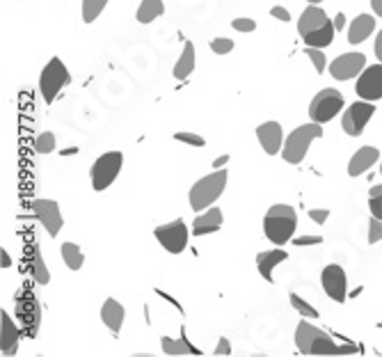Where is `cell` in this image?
<instances>
[{"label":"cell","mask_w":382,"mask_h":357,"mask_svg":"<svg viewBox=\"0 0 382 357\" xmlns=\"http://www.w3.org/2000/svg\"><path fill=\"white\" fill-rule=\"evenodd\" d=\"M298 32L307 46L325 48L334 41L336 28H334V21L327 19L325 10H320L318 5H309L298 21Z\"/></svg>","instance_id":"6da1fadb"},{"label":"cell","mask_w":382,"mask_h":357,"mask_svg":"<svg viewBox=\"0 0 382 357\" xmlns=\"http://www.w3.org/2000/svg\"><path fill=\"white\" fill-rule=\"evenodd\" d=\"M298 227V213L289 204H275L268 208V213L264 217V231L271 243L275 245H284L289 243Z\"/></svg>","instance_id":"7a4b0ae2"},{"label":"cell","mask_w":382,"mask_h":357,"mask_svg":"<svg viewBox=\"0 0 382 357\" xmlns=\"http://www.w3.org/2000/svg\"><path fill=\"white\" fill-rule=\"evenodd\" d=\"M224 188H227V172L224 170L211 172L208 177L199 179L188 193L193 211H206V208H211L215 199L224 193Z\"/></svg>","instance_id":"3957f363"},{"label":"cell","mask_w":382,"mask_h":357,"mask_svg":"<svg viewBox=\"0 0 382 357\" xmlns=\"http://www.w3.org/2000/svg\"><path fill=\"white\" fill-rule=\"evenodd\" d=\"M323 135V124H316V121H311V124H302L293 130V133L286 137L284 142V149H282V156L286 163L291 165H298L305 161V156L309 151V147L314 140Z\"/></svg>","instance_id":"277c9868"},{"label":"cell","mask_w":382,"mask_h":357,"mask_svg":"<svg viewBox=\"0 0 382 357\" xmlns=\"http://www.w3.org/2000/svg\"><path fill=\"white\" fill-rule=\"evenodd\" d=\"M341 110H343V94L334 90V87L320 90L309 103V117L311 121H316V124H327V121H332Z\"/></svg>","instance_id":"5b68a950"},{"label":"cell","mask_w":382,"mask_h":357,"mask_svg":"<svg viewBox=\"0 0 382 357\" xmlns=\"http://www.w3.org/2000/svg\"><path fill=\"white\" fill-rule=\"evenodd\" d=\"M71 83V76H69V69L64 67V62L60 58H53L50 62L41 69L39 76V92L44 97L46 103H53L55 97L60 94L64 85Z\"/></svg>","instance_id":"8992f818"},{"label":"cell","mask_w":382,"mask_h":357,"mask_svg":"<svg viewBox=\"0 0 382 357\" xmlns=\"http://www.w3.org/2000/svg\"><path fill=\"white\" fill-rule=\"evenodd\" d=\"M121 165H124V154H121V151H108V154L99 156V159L94 161L92 172H90L92 188L97 190V193L110 188L112 181L119 177Z\"/></svg>","instance_id":"52a82bcc"},{"label":"cell","mask_w":382,"mask_h":357,"mask_svg":"<svg viewBox=\"0 0 382 357\" xmlns=\"http://www.w3.org/2000/svg\"><path fill=\"white\" fill-rule=\"evenodd\" d=\"M154 236L158 238L161 245L172 252V255H181L188 248V227L184 220H175L170 224H161V227L154 229Z\"/></svg>","instance_id":"ba28073f"},{"label":"cell","mask_w":382,"mask_h":357,"mask_svg":"<svg viewBox=\"0 0 382 357\" xmlns=\"http://www.w3.org/2000/svg\"><path fill=\"white\" fill-rule=\"evenodd\" d=\"M373 115H376V106H373V101H355L353 106L346 108L341 126L350 137H357V135H362L364 126L369 124Z\"/></svg>","instance_id":"9c48e42d"},{"label":"cell","mask_w":382,"mask_h":357,"mask_svg":"<svg viewBox=\"0 0 382 357\" xmlns=\"http://www.w3.org/2000/svg\"><path fill=\"white\" fill-rule=\"evenodd\" d=\"M355 92H357V97L364 101L382 99V65H373V67L364 69V72L357 76Z\"/></svg>","instance_id":"30bf717a"},{"label":"cell","mask_w":382,"mask_h":357,"mask_svg":"<svg viewBox=\"0 0 382 357\" xmlns=\"http://www.w3.org/2000/svg\"><path fill=\"white\" fill-rule=\"evenodd\" d=\"M32 211L37 215L41 227H44L50 236H57L60 229H62V213H60L57 202H53V199H34Z\"/></svg>","instance_id":"8fae6325"},{"label":"cell","mask_w":382,"mask_h":357,"mask_svg":"<svg viewBox=\"0 0 382 357\" xmlns=\"http://www.w3.org/2000/svg\"><path fill=\"white\" fill-rule=\"evenodd\" d=\"M364 69H367V58L362 53H343L329 65V76L336 81H350V78L360 76Z\"/></svg>","instance_id":"7c38bea8"},{"label":"cell","mask_w":382,"mask_h":357,"mask_svg":"<svg viewBox=\"0 0 382 357\" xmlns=\"http://www.w3.org/2000/svg\"><path fill=\"white\" fill-rule=\"evenodd\" d=\"M320 280H323L325 293L334 302H343L346 300V291H348V280H346V271H343L341 266H339V264L325 266V271H323V275H320Z\"/></svg>","instance_id":"4fadbf2b"},{"label":"cell","mask_w":382,"mask_h":357,"mask_svg":"<svg viewBox=\"0 0 382 357\" xmlns=\"http://www.w3.org/2000/svg\"><path fill=\"white\" fill-rule=\"evenodd\" d=\"M16 316H19L23 330L28 332V337H34L37 332V325H39V307H37V300L32 298V293H19L16 298Z\"/></svg>","instance_id":"5bb4252c"},{"label":"cell","mask_w":382,"mask_h":357,"mask_svg":"<svg viewBox=\"0 0 382 357\" xmlns=\"http://www.w3.org/2000/svg\"><path fill=\"white\" fill-rule=\"evenodd\" d=\"M257 137H259V144L268 156H275L282 151V142H284V135H282V126L277 121H266L257 128Z\"/></svg>","instance_id":"9a60e30c"},{"label":"cell","mask_w":382,"mask_h":357,"mask_svg":"<svg viewBox=\"0 0 382 357\" xmlns=\"http://www.w3.org/2000/svg\"><path fill=\"white\" fill-rule=\"evenodd\" d=\"M222 227V211L220 208H206L202 215L195 217L193 222V236H208Z\"/></svg>","instance_id":"2e32d148"},{"label":"cell","mask_w":382,"mask_h":357,"mask_svg":"<svg viewBox=\"0 0 382 357\" xmlns=\"http://www.w3.org/2000/svg\"><path fill=\"white\" fill-rule=\"evenodd\" d=\"M378 159H380V151L376 147H362V149L355 151V156L348 163V174L350 177H360V174L371 170L373 165L378 163Z\"/></svg>","instance_id":"e0dca14e"},{"label":"cell","mask_w":382,"mask_h":357,"mask_svg":"<svg viewBox=\"0 0 382 357\" xmlns=\"http://www.w3.org/2000/svg\"><path fill=\"white\" fill-rule=\"evenodd\" d=\"M0 325H3V337H0V348H3V355H16V348H19V330H16L14 321L10 314L3 309L0 311Z\"/></svg>","instance_id":"ac0fdd59"},{"label":"cell","mask_w":382,"mask_h":357,"mask_svg":"<svg viewBox=\"0 0 382 357\" xmlns=\"http://www.w3.org/2000/svg\"><path fill=\"white\" fill-rule=\"evenodd\" d=\"M286 261V252L284 250H268V252H259L257 255V268L266 282H273V271L277 266Z\"/></svg>","instance_id":"d6986e66"},{"label":"cell","mask_w":382,"mask_h":357,"mask_svg":"<svg viewBox=\"0 0 382 357\" xmlns=\"http://www.w3.org/2000/svg\"><path fill=\"white\" fill-rule=\"evenodd\" d=\"M124 316H126V311H124V307H121V304L115 298H108L106 302H103V307H101V321L115 335L121 332V325H124Z\"/></svg>","instance_id":"ffe728a7"},{"label":"cell","mask_w":382,"mask_h":357,"mask_svg":"<svg viewBox=\"0 0 382 357\" xmlns=\"http://www.w3.org/2000/svg\"><path fill=\"white\" fill-rule=\"evenodd\" d=\"M320 335H325L323 330L314 328L307 321H300L298 328H295V346H298V351L302 355H311V346H314V342Z\"/></svg>","instance_id":"44dd1931"},{"label":"cell","mask_w":382,"mask_h":357,"mask_svg":"<svg viewBox=\"0 0 382 357\" xmlns=\"http://www.w3.org/2000/svg\"><path fill=\"white\" fill-rule=\"evenodd\" d=\"M373 30H376V19L371 14H360L355 16L348 30V41L350 43H362L364 39H369Z\"/></svg>","instance_id":"7402d4cb"},{"label":"cell","mask_w":382,"mask_h":357,"mask_svg":"<svg viewBox=\"0 0 382 357\" xmlns=\"http://www.w3.org/2000/svg\"><path fill=\"white\" fill-rule=\"evenodd\" d=\"M195 72V46L193 41H186L184 46V53H181V58L177 60L175 65V78H179V81H184V78H188L190 74Z\"/></svg>","instance_id":"603a6c76"},{"label":"cell","mask_w":382,"mask_h":357,"mask_svg":"<svg viewBox=\"0 0 382 357\" xmlns=\"http://www.w3.org/2000/svg\"><path fill=\"white\" fill-rule=\"evenodd\" d=\"M161 346L165 355H202L197 351L195 346H190L188 337H179V339H170V337H163L161 339Z\"/></svg>","instance_id":"cb8c5ba5"},{"label":"cell","mask_w":382,"mask_h":357,"mask_svg":"<svg viewBox=\"0 0 382 357\" xmlns=\"http://www.w3.org/2000/svg\"><path fill=\"white\" fill-rule=\"evenodd\" d=\"M163 14H165L163 0H142L140 7H137V12H135V19H137V23L146 25V23L156 21Z\"/></svg>","instance_id":"d4e9b609"},{"label":"cell","mask_w":382,"mask_h":357,"mask_svg":"<svg viewBox=\"0 0 382 357\" xmlns=\"http://www.w3.org/2000/svg\"><path fill=\"white\" fill-rule=\"evenodd\" d=\"M30 261H32V275H34V280H37V284H48L50 273L46 268L44 257H41V252H39V245L30 248Z\"/></svg>","instance_id":"484cf974"},{"label":"cell","mask_w":382,"mask_h":357,"mask_svg":"<svg viewBox=\"0 0 382 357\" xmlns=\"http://www.w3.org/2000/svg\"><path fill=\"white\" fill-rule=\"evenodd\" d=\"M62 259H64V264L71 268V271H81L83 268V252L81 248L76 245V243H62Z\"/></svg>","instance_id":"4316f807"},{"label":"cell","mask_w":382,"mask_h":357,"mask_svg":"<svg viewBox=\"0 0 382 357\" xmlns=\"http://www.w3.org/2000/svg\"><path fill=\"white\" fill-rule=\"evenodd\" d=\"M108 0H83V21L94 23L101 16V12L106 10Z\"/></svg>","instance_id":"83f0119b"},{"label":"cell","mask_w":382,"mask_h":357,"mask_svg":"<svg viewBox=\"0 0 382 357\" xmlns=\"http://www.w3.org/2000/svg\"><path fill=\"white\" fill-rule=\"evenodd\" d=\"M311 355H339V346L329 335H320L311 346Z\"/></svg>","instance_id":"f1b7e54d"},{"label":"cell","mask_w":382,"mask_h":357,"mask_svg":"<svg viewBox=\"0 0 382 357\" xmlns=\"http://www.w3.org/2000/svg\"><path fill=\"white\" fill-rule=\"evenodd\" d=\"M289 298H291L293 309L298 311L300 316H305V318H316V316H318V311H316L314 307H311V304H309L307 300H302L298 293H291Z\"/></svg>","instance_id":"f546056e"},{"label":"cell","mask_w":382,"mask_h":357,"mask_svg":"<svg viewBox=\"0 0 382 357\" xmlns=\"http://www.w3.org/2000/svg\"><path fill=\"white\" fill-rule=\"evenodd\" d=\"M34 149L37 154H50L55 149V133H50V130H44V133H39L37 142H34Z\"/></svg>","instance_id":"4dcf8cb0"},{"label":"cell","mask_w":382,"mask_h":357,"mask_svg":"<svg viewBox=\"0 0 382 357\" xmlns=\"http://www.w3.org/2000/svg\"><path fill=\"white\" fill-rule=\"evenodd\" d=\"M369 208H371V215H376L382 220V186L371 188L369 193Z\"/></svg>","instance_id":"1f68e13d"},{"label":"cell","mask_w":382,"mask_h":357,"mask_svg":"<svg viewBox=\"0 0 382 357\" xmlns=\"http://www.w3.org/2000/svg\"><path fill=\"white\" fill-rule=\"evenodd\" d=\"M307 58L311 60V65H314L316 74H323L325 72V53L323 48H314V46H307Z\"/></svg>","instance_id":"d6a6232c"},{"label":"cell","mask_w":382,"mask_h":357,"mask_svg":"<svg viewBox=\"0 0 382 357\" xmlns=\"http://www.w3.org/2000/svg\"><path fill=\"white\" fill-rule=\"evenodd\" d=\"M211 50H213L215 55H227V53H231V50H233V41L227 39V37H215L211 41Z\"/></svg>","instance_id":"836d02e7"},{"label":"cell","mask_w":382,"mask_h":357,"mask_svg":"<svg viewBox=\"0 0 382 357\" xmlns=\"http://www.w3.org/2000/svg\"><path fill=\"white\" fill-rule=\"evenodd\" d=\"M175 140L179 142H186V144H193V147H204L206 140L202 135H197V133H188V130H179V133H175Z\"/></svg>","instance_id":"e575fe53"},{"label":"cell","mask_w":382,"mask_h":357,"mask_svg":"<svg viewBox=\"0 0 382 357\" xmlns=\"http://www.w3.org/2000/svg\"><path fill=\"white\" fill-rule=\"evenodd\" d=\"M380 241H382V220L373 215L371 222H369V243L371 245H376V243H380Z\"/></svg>","instance_id":"d590c367"},{"label":"cell","mask_w":382,"mask_h":357,"mask_svg":"<svg viewBox=\"0 0 382 357\" xmlns=\"http://www.w3.org/2000/svg\"><path fill=\"white\" fill-rule=\"evenodd\" d=\"M231 28L236 32H254L257 30V23L252 19H233L231 21Z\"/></svg>","instance_id":"8d00e7d4"},{"label":"cell","mask_w":382,"mask_h":357,"mask_svg":"<svg viewBox=\"0 0 382 357\" xmlns=\"http://www.w3.org/2000/svg\"><path fill=\"white\" fill-rule=\"evenodd\" d=\"M309 217H311V220H314L316 224H325V220L329 217V211H327V208H311V211H309Z\"/></svg>","instance_id":"74e56055"},{"label":"cell","mask_w":382,"mask_h":357,"mask_svg":"<svg viewBox=\"0 0 382 357\" xmlns=\"http://www.w3.org/2000/svg\"><path fill=\"white\" fill-rule=\"evenodd\" d=\"M293 243L298 248H307V245H320V243H323V238H320V236H298Z\"/></svg>","instance_id":"f35d334b"},{"label":"cell","mask_w":382,"mask_h":357,"mask_svg":"<svg viewBox=\"0 0 382 357\" xmlns=\"http://www.w3.org/2000/svg\"><path fill=\"white\" fill-rule=\"evenodd\" d=\"M213 355H231V344L227 337H220L218 346H215V353Z\"/></svg>","instance_id":"ab89813d"},{"label":"cell","mask_w":382,"mask_h":357,"mask_svg":"<svg viewBox=\"0 0 382 357\" xmlns=\"http://www.w3.org/2000/svg\"><path fill=\"white\" fill-rule=\"evenodd\" d=\"M271 14L275 16V19H280V21H291V14H289V10H284V7H273L271 10Z\"/></svg>","instance_id":"60d3db41"},{"label":"cell","mask_w":382,"mask_h":357,"mask_svg":"<svg viewBox=\"0 0 382 357\" xmlns=\"http://www.w3.org/2000/svg\"><path fill=\"white\" fill-rule=\"evenodd\" d=\"M357 353H360V348H357V346H353V344L339 346V355H357Z\"/></svg>","instance_id":"b9f144b4"},{"label":"cell","mask_w":382,"mask_h":357,"mask_svg":"<svg viewBox=\"0 0 382 357\" xmlns=\"http://www.w3.org/2000/svg\"><path fill=\"white\" fill-rule=\"evenodd\" d=\"M373 53H376L378 60H382V30L376 34V43H373Z\"/></svg>","instance_id":"7bdbcfd3"},{"label":"cell","mask_w":382,"mask_h":357,"mask_svg":"<svg viewBox=\"0 0 382 357\" xmlns=\"http://www.w3.org/2000/svg\"><path fill=\"white\" fill-rule=\"evenodd\" d=\"M227 163H229V156H227V154H224V156H218V159L213 161V168H215V170H222Z\"/></svg>","instance_id":"ee69618b"},{"label":"cell","mask_w":382,"mask_h":357,"mask_svg":"<svg viewBox=\"0 0 382 357\" xmlns=\"http://www.w3.org/2000/svg\"><path fill=\"white\" fill-rule=\"evenodd\" d=\"M343 25H346V14L339 12V14L334 16V28H336L339 32H341V30H343Z\"/></svg>","instance_id":"f6af8a7d"},{"label":"cell","mask_w":382,"mask_h":357,"mask_svg":"<svg viewBox=\"0 0 382 357\" xmlns=\"http://www.w3.org/2000/svg\"><path fill=\"white\" fill-rule=\"evenodd\" d=\"M0 257H3V261H0V266H3V268H10V266H12V257L7 255V250H0Z\"/></svg>","instance_id":"bcb514c9"},{"label":"cell","mask_w":382,"mask_h":357,"mask_svg":"<svg viewBox=\"0 0 382 357\" xmlns=\"http://www.w3.org/2000/svg\"><path fill=\"white\" fill-rule=\"evenodd\" d=\"M371 7L373 12H376V16H382V0H371Z\"/></svg>","instance_id":"7dc6e473"},{"label":"cell","mask_w":382,"mask_h":357,"mask_svg":"<svg viewBox=\"0 0 382 357\" xmlns=\"http://www.w3.org/2000/svg\"><path fill=\"white\" fill-rule=\"evenodd\" d=\"M307 3H311V5H318V3H323V0H307Z\"/></svg>","instance_id":"c3c4849f"},{"label":"cell","mask_w":382,"mask_h":357,"mask_svg":"<svg viewBox=\"0 0 382 357\" xmlns=\"http://www.w3.org/2000/svg\"><path fill=\"white\" fill-rule=\"evenodd\" d=\"M380 172H382V165H380Z\"/></svg>","instance_id":"681fc988"}]
</instances>
